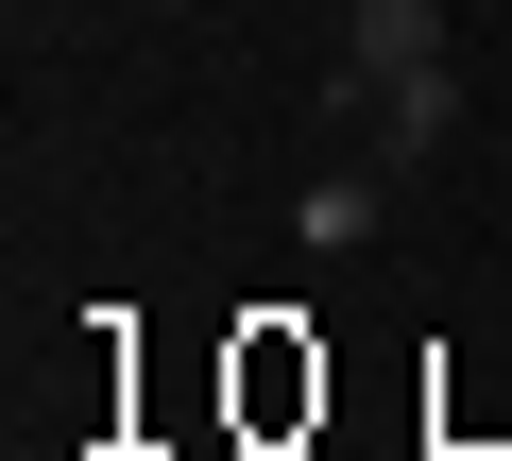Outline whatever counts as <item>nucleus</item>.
<instances>
[{
  "label": "nucleus",
  "mask_w": 512,
  "mask_h": 461,
  "mask_svg": "<svg viewBox=\"0 0 512 461\" xmlns=\"http://www.w3.org/2000/svg\"><path fill=\"white\" fill-rule=\"evenodd\" d=\"M427 69H461V52H444V0H342V103L427 86Z\"/></svg>",
  "instance_id": "f257e3e1"
},
{
  "label": "nucleus",
  "mask_w": 512,
  "mask_h": 461,
  "mask_svg": "<svg viewBox=\"0 0 512 461\" xmlns=\"http://www.w3.org/2000/svg\"><path fill=\"white\" fill-rule=\"evenodd\" d=\"M376 222H393V188H376V171H308V188H291V240H308V257H359Z\"/></svg>",
  "instance_id": "f03ea898"
},
{
  "label": "nucleus",
  "mask_w": 512,
  "mask_h": 461,
  "mask_svg": "<svg viewBox=\"0 0 512 461\" xmlns=\"http://www.w3.org/2000/svg\"><path fill=\"white\" fill-rule=\"evenodd\" d=\"M444 120H461V69H427V86H376V103H359V137H376V171H410V154H444Z\"/></svg>",
  "instance_id": "7ed1b4c3"
},
{
  "label": "nucleus",
  "mask_w": 512,
  "mask_h": 461,
  "mask_svg": "<svg viewBox=\"0 0 512 461\" xmlns=\"http://www.w3.org/2000/svg\"><path fill=\"white\" fill-rule=\"evenodd\" d=\"M461 461H512V444H461Z\"/></svg>",
  "instance_id": "20e7f679"
},
{
  "label": "nucleus",
  "mask_w": 512,
  "mask_h": 461,
  "mask_svg": "<svg viewBox=\"0 0 512 461\" xmlns=\"http://www.w3.org/2000/svg\"><path fill=\"white\" fill-rule=\"evenodd\" d=\"M495 171H512V137H495Z\"/></svg>",
  "instance_id": "39448f33"
}]
</instances>
